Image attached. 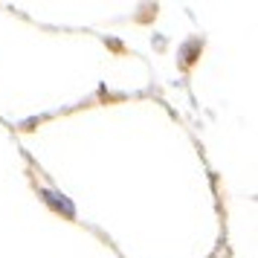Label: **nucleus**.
Here are the masks:
<instances>
[{
    "label": "nucleus",
    "mask_w": 258,
    "mask_h": 258,
    "mask_svg": "<svg viewBox=\"0 0 258 258\" xmlns=\"http://www.w3.org/2000/svg\"><path fill=\"white\" fill-rule=\"evenodd\" d=\"M41 198L47 200V206H52L55 212H61L64 218H76V206H73V200L67 195H61L58 188H41Z\"/></svg>",
    "instance_id": "f257e3e1"
}]
</instances>
